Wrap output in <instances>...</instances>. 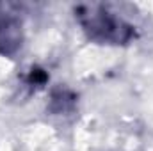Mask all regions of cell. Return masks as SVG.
Here are the masks:
<instances>
[{
	"label": "cell",
	"mask_w": 153,
	"mask_h": 151,
	"mask_svg": "<svg viewBox=\"0 0 153 151\" xmlns=\"http://www.w3.org/2000/svg\"><path fill=\"white\" fill-rule=\"evenodd\" d=\"M87 20L84 21V27L91 32L93 38H98L102 41H114V43H125L132 36V27L125 25L123 21H117L111 18L107 13L100 14H85Z\"/></svg>",
	"instance_id": "obj_1"
},
{
	"label": "cell",
	"mask_w": 153,
	"mask_h": 151,
	"mask_svg": "<svg viewBox=\"0 0 153 151\" xmlns=\"http://www.w3.org/2000/svg\"><path fill=\"white\" fill-rule=\"evenodd\" d=\"M20 27L13 20H0V52L11 53L20 44Z\"/></svg>",
	"instance_id": "obj_2"
}]
</instances>
